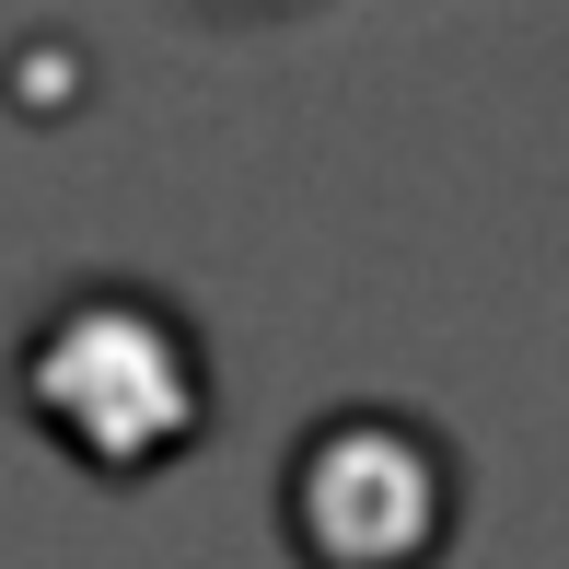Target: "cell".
<instances>
[{
  "mask_svg": "<svg viewBox=\"0 0 569 569\" xmlns=\"http://www.w3.org/2000/svg\"><path fill=\"white\" fill-rule=\"evenodd\" d=\"M291 488H349V511H315V547L326 558H349L360 523H383V558H407L430 535V453H419V430H396V419L315 430V453H302Z\"/></svg>",
  "mask_w": 569,
  "mask_h": 569,
  "instance_id": "cell-2",
  "label": "cell"
},
{
  "mask_svg": "<svg viewBox=\"0 0 569 569\" xmlns=\"http://www.w3.org/2000/svg\"><path fill=\"white\" fill-rule=\"evenodd\" d=\"M36 407L70 430V453L140 465V453H163L174 430L198 419V360H187V338H174L151 302L93 291V302H70L36 338Z\"/></svg>",
  "mask_w": 569,
  "mask_h": 569,
  "instance_id": "cell-1",
  "label": "cell"
}]
</instances>
